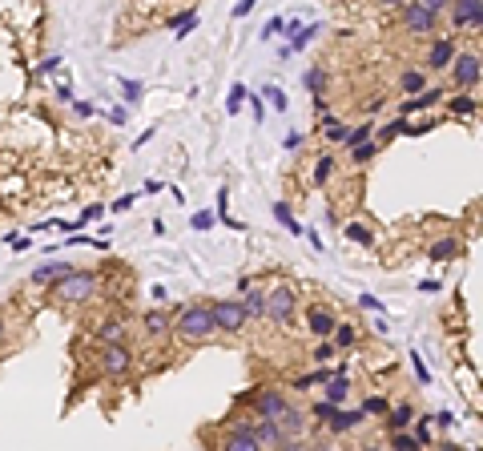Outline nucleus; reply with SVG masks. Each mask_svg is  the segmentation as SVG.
Here are the masks:
<instances>
[{"label": "nucleus", "mask_w": 483, "mask_h": 451, "mask_svg": "<svg viewBox=\"0 0 483 451\" xmlns=\"http://www.w3.org/2000/svg\"><path fill=\"white\" fill-rule=\"evenodd\" d=\"M178 334H182L185 343H206L218 334V323H214V314L209 307H185L178 314Z\"/></svg>", "instance_id": "1"}, {"label": "nucleus", "mask_w": 483, "mask_h": 451, "mask_svg": "<svg viewBox=\"0 0 483 451\" xmlns=\"http://www.w3.org/2000/svg\"><path fill=\"white\" fill-rule=\"evenodd\" d=\"M53 294L61 303H89L93 294H97V274L93 270H73V274L53 282Z\"/></svg>", "instance_id": "2"}, {"label": "nucleus", "mask_w": 483, "mask_h": 451, "mask_svg": "<svg viewBox=\"0 0 483 451\" xmlns=\"http://www.w3.org/2000/svg\"><path fill=\"white\" fill-rule=\"evenodd\" d=\"M314 415H319V419H322V423H326L330 431H339V435L363 423V411H343V403H330V399L314 407Z\"/></svg>", "instance_id": "3"}, {"label": "nucleus", "mask_w": 483, "mask_h": 451, "mask_svg": "<svg viewBox=\"0 0 483 451\" xmlns=\"http://www.w3.org/2000/svg\"><path fill=\"white\" fill-rule=\"evenodd\" d=\"M209 314H214V323H218V331H226V334L242 331V327L250 323L238 298H222V303H214V307H209Z\"/></svg>", "instance_id": "4"}, {"label": "nucleus", "mask_w": 483, "mask_h": 451, "mask_svg": "<svg viewBox=\"0 0 483 451\" xmlns=\"http://www.w3.org/2000/svg\"><path fill=\"white\" fill-rule=\"evenodd\" d=\"M294 307H299V298H294V290H290V286H274V290H266V318H274V323H290Z\"/></svg>", "instance_id": "5"}, {"label": "nucleus", "mask_w": 483, "mask_h": 451, "mask_svg": "<svg viewBox=\"0 0 483 451\" xmlns=\"http://www.w3.org/2000/svg\"><path fill=\"white\" fill-rule=\"evenodd\" d=\"M101 371L105 375H125L129 367H133V355H129V347L125 343H101Z\"/></svg>", "instance_id": "6"}, {"label": "nucleus", "mask_w": 483, "mask_h": 451, "mask_svg": "<svg viewBox=\"0 0 483 451\" xmlns=\"http://www.w3.org/2000/svg\"><path fill=\"white\" fill-rule=\"evenodd\" d=\"M403 28H407V32H415V37H427V32H435V12L411 0V4L403 8Z\"/></svg>", "instance_id": "7"}, {"label": "nucleus", "mask_w": 483, "mask_h": 451, "mask_svg": "<svg viewBox=\"0 0 483 451\" xmlns=\"http://www.w3.org/2000/svg\"><path fill=\"white\" fill-rule=\"evenodd\" d=\"M222 448L226 451H258L262 443H258V435H254V423H230Z\"/></svg>", "instance_id": "8"}, {"label": "nucleus", "mask_w": 483, "mask_h": 451, "mask_svg": "<svg viewBox=\"0 0 483 451\" xmlns=\"http://www.w3.org/2000/svg\"><path fill=\"white\" fill-rule=\"evenodd\" d=\"M286 407H290V403L278 395L274 387H266V391H258V395H254V415H258V419H274V423H278V415H282Z\"/></svg>", "instance_id": "9"}, {"label": "nucleus", "mask_w": 483, "mask_h": 451, "mask_svg": "<svg viewBox=\"0 0 483 451\" xmlns=\"http://www.w3.org/2000/svg\"><path fill=\"white\" fill-rule=\"evenodd\" d=\"M451 65H455V85H475L480 81V57L475 52H463V57H451Z\"/></svg>", "instance_id": "10"}, {"label": "nucleus", "mask_w": 483, "mask_h": 451, "mask_svg": "<svg viewBox=\"0 0 483 451\" xmlns=\"http://www.w3.org/2000/svg\"><path fill=\"white\" fill-rule=\"evenodd\" d=\"M73 270H77L73 262H45V266L32 270V286H53L57 278H65V274H73Z\"/></svg>", "instance_id": "11"}, {"label": "nucleus", "mask_w": 483, "mask_h": 451, "mask_svg": "<svg viewBox=\"0 0 483 451\" xmlns=\"http://www.w3.org/2000/svg\"><path fill=\"white\" fill-rule=\"evenodd\" d=\"M254 435H258V443H262V448H270V443H274V448L290 443V439H286V431L278 428L274 419H258V423H254Z\"/></svg>", "instance_id": "12"}, {"label": "nucleus", "mask_w": 483, "mask_h": 451, "mask_svg": "<svg viewBox=\"0 0 483 451\" xmlns=\"http://www.w3.org/2000/svg\"><path fill=\"white\" fill-rule=\"evenodd\" d=\"M278 428L286 431V439L294 443V439H299L302 431H306V419H302V411H299V407H286V411L278 415Z\"/></svg>", "instance_id": "13"}, {"label": "nucleus", "mask_w": 483, "mask_h": 451, "mask_svg": "<svg viewBox=\"0 0 483 451\" xmlns=\"http://www.w3.org/2000/svg\"><path fill=\"white\" fill-rule=\"evenodd\" d=\"M141 327H145V334H149V338H165L173 323H169V314H165V310H145Z\"/></svg>", "instance_id": "14"}, {"label": "nucleus", "mask_w": 483, "mask_h": 451, "mask_svg": "<svg viewBox=\"0 0 483 451\" xmlns=\"http://www.w3.org/2000/svg\"><path fill=\"white\" fill-rule=\"evenodd\" d=\"M480 4L483 0H451V4H447V8H451V24H455V28L471 24V17L480 12Z\"/></svg>", "instance_id": "15"}, {"label": "nucleus", "mask_w": 483, "mask_h": 451, "mask_svg": "<svg viewBox=\"0 0 483 451\" xmlns=\"http://www.w3.org/2000/svg\"><path fill=\"white\" fill-rule=\"evenodd\" d=\"M451 57H455V45H451V41H435L431 52H427V65H431V69H447Z\"/></svg>", "instance_id": "16"}, {"label": "nucleus", "mask_w": 483, "mask_h": 451, "mask_svg": "<svg viewBox=\"0 0 483 451\" xmlns=\"http://www.w3.org/2000/svg\"><path fill=\"white\" fill-rule=\"evenodd\" d=\"M455 254H460V238H439L435 246L427 250V258L431 262H451Z\"/></svg>", "instance_id": "17"}, {"label": "nucleus", "mask_w": 483, "mask_h": 451, "mask_svg": "<svg viewBox=\"0 0 483 451\" xmlns=\"http://www.w3.org/2000/svg\"><path fill=\"white\" fill-rule=\"evenodd\" d=\"M334 327H339V318H334L330 310H314V314H310V331L319 334V338H330Z\"/></svg>", "instance_id": "18"}, {"label": "nucleus", "mask_w": 483, "mask_h": 451, "mask_svg": "<svg viewBox=\"0 0 483 451\" xmlns=\"http://www.w3.org/2000/svg\"><path fill=\"white\" fill-rule=\"evenodd\" d=\"M198 21H202V17H198V8H189V12H182V17H173V21H169V32L182 41V37H189V32L198 28Z\"/></svg>", "instance_id": "19"}, {"label": "nucleus", "mask_w": 483, "mask_h": 451, "mask_svg": "<svg viewBox=\"0 0 483 451\" xmlns=\"http://www.w3.org/2000/svg\"><path fill=\"white\" fill-rule=\"evenodd\" d=\"M97 343H125V323L121 318H105L97 327Z\"/></svg>", "instance_id": "20"}, {"label": "nucleus", "mask_w": 483, "mask_h": 451, "mask_svg": "<svg viewBox=\"0 0 483 451\" xmlns=\"http://www.w3.org/2000/svg\"><path fill=\"white\" fill-rule=\"evenodd\" d=\"M439 89H423V93L419 97H407V101H403V113H419V109H431V105H439Z\"/></svg>", "instance_id": "21"}, {"label": "nucleus", "mask_w": 483, "mask_h": 451, "mask_svg": "<svg viewBox=\"0 0 483 451\" xmlns=\"http://www.w3.org/2000/svg\"><path fill=\"white\" fill-rule=\"evenodd\" d=\"M242 310H246V318H266V294L262 290H246V303H242Z\"/></svg>", "instance_id": "22"}, {"label": "nucleus", "mask_w": 483, "mask_h": 451, "mask_svg": "<svg viewBox=\"0 0 483 451\" xmlns=\"http://www.w3.org/2000/svg\"><path fill=\"white\" fill-rule=\"evenodd\" d=\"M330 387H326V399H330V403H346V395H350V383H346V375L343 371H339V375H330Z\"/></svg>", "instance_id": "23"}, {"label": "nucleus", "mask_w": 483, "mask_h": 451, "mask_svg": "<svg viewBox=\"0 0 483 451\" xmlns=\"http://www.w3.org/2000/svg\"><path fill=\"white\" fill-rule=\"evenodd\" d=\"M302 85H306L314 97H326V73H322V69H306V73H302Z\"/></svg>", "instance_id": "24"}, {"label": "nucleus", "mask_w": 483, "mask_h": 451, "mask_svg": "<svg viewBox=\"0 0 483 451\" xmlns=\"http://www.w3.org/2000/svg\"><path fill=\"white\" fill-rule=\"evenodd\" d=\"M117 85H121V93H125V101H129V105H138L141 97H145V85H141V81H133V77H121Z\"/></svg>", "instance_id": "25"}, {"label": "nucleus", "mask_w": 483, "mask_h": 451, "mask_svg": "<svg viewBox=\"0 0 483 451\" xmlns=\"http://www.w3.org/2000/svg\"><path fill=\"white\" fill-rule=\"evenodd\" d=\"M399 89H403V93H423V89H427V77H423V73H403V81H399Z\"/></svg>", "instance_id": "26"}, {"label": "nucleus", "mask_w": 483, "mask_h": 451, "mask_svg": "<svg viewBox=\"0 0 483 451\" xmlns=\"http://www.w3.org/2000/svg\"><path fill=\"white\" fill-rule=\"evenodd\" d=\"M274 218L286 226V230H290V234H302V226L294 222V214H290V206H286V202H274Z\"/></svg>", "instance_id": "27"}, {"label": "nucleus", "mask_w": 483, "mask_h": 451, "mask_svg": "<svg viewBox=\"0 0 483 451\" xmlns=\"http://www.w3.org/2000/svg\"><path fill=\"white\" fill-rule=\"evenodd\" d=\"M411 419H415V411L407 403L395 407V411H391V431H407V428H411Z\"/></svg>", "instance_id": "28"}, {"label": "nucleus", "mask_w": 483, "mask_h": 451, "mask_svg": "<svg viewBox=\"0 0 483 451\" xmlns=\"http://www.w3.org/2000/svg\"><path fill=\"white\" fill-rule=\"evenodd\" d=\"M322 133H326L330 142H343V137H346V125L339 117H330V113H326V117H322Z\"/></svg>", "instance_id": "29"}, {"label": "nucleus", "mask_w": 483, "mask_h": 451, "mask_svg": "<svg viewBox=\"0 0 483 451\" xmlns=\"http://www.w3.org/2000/svg\"><path fill=\"white\" fill-rule=\"evenodd\" d=\"M314 37H319V24H302L299 32H294V41H290V52H294V48H306Z\"/></svg>", "instance_id": "30"}, {"label": "nucleus", "mask_w": 483, "mask_h": 451, "mask_svg": "<svg viewBox=\"0 0 483 451\" xmlns=\"http://www.w3.org/2000/svg\"><path fill=\"white\" fill-rule=\"evenodd\" d=\"M346 238H350V242H359V246H375V238H370V230L367 226H359V222H350V226H346Z\"/></svg>", "instance_id": "31"}, {"label": "nucleus", "mask_w": 483, "mask_h": 451, "mask_svg": "<svg viewBox=\"0 0 483 451\" xmlns=\"http://www.w3.org/2000/svg\"><path fill=\"white\" fill-rule=\"evenodd\" d=\"M370 129H375L370 121H367V125H354V129H346V137H343V142L350 145V149H354V145H363V142L370 137Z\"/></svg>", "instance_id": "32"}, {"label": "nucleus", "mask_w": 483, "mask_h": 451, "mask_svg": "<svg viewBox=\"0 0 483 451\" xmlns=\"http://www.w3.org/2000/svg\"><path fill=\"white\" fill-rule=\"evenodd\" d=\"M326 379H330V371H326V367H319V371H310V375H299V379H294V387H299V391H306V387L326 383Z\"/></svg>", "instance_id": "33"}, {"label": "nucleus", "mask_w": 483, "mask_h": 451, "mask_svg": "<svg viewBox=\"0 0 483 451\" xmlns=\"http://www.w3.org/2000/svg\"><path fill=\"white\" fill-rule=\"evenodd\" d=\"M375 153H379V145H354V149H350V162H354V166H367L370 157H375Z\"/></svg>", "instance_id": "34"}, {"label": "nucleus", "mask_w": 483, "mask_h": 451, "mask_svg": "<svg viewBox=\"0 0 483 451\" xmlns=\"http://www.w3.org/2000/svg\"><path fill=\"white\" fill-rule=\"evenodd\" d=\"M246 97H250V89H246V85H234L230 89V101H226V113H238V109H242V101H246Z\"/></svg>", "instance_id": "35"}, {"label": "nucleus", "mask_w": 483, "mask_h": 451, "mask_svg": "<svg viewBox=\"0 0 483 451\" xmlns=\"http://www.w3.org/2000/svg\"><path fill=\"white\" fill-rule=\"evenodd\" d=\"M262 93H266V101H270V105H274V113H286V105H290V101H286V93H282V89H278V85H266V89H262Z\"/></svg>", "instance_id": "36"}, {"label": "nucleus", "mask_w": 483, "mask_h": 451, "mask_svg": "<svg viewBox=\"0 0 483 451\" xmlns=\"http://www.w3.org/2000/svg\"><path fill=\"white\" fill-rule=\"evenodd\" d=\"M387 411H391V403L379 399V395H370L367 403H363V415H387Z\"/></svg>", "instance_id": "37"}, {"label": "nucleus", "mask_w": 483, "mask_h": 451, "mask_svg": "<svg viewBox=\"0 0 483 451\" xmlns=\"http://www.w3.org/2000/svg\"><path fill=\"white\" fill-rule=\"evenodd\" d=\"M391 448H399V451H415L419 443H415V435H407V431H391Z\"/></svg>", "instance_id": "38"}, {"label": "nucleus", "mask_w": 483, "mask_h": 451, "mask_svg": "<svg viewBox=\"0 0 483 451\" xmlns=\"http://www.w3.org/2000/svg\"><path fill=\"white\" fill-rule=\"evenodd\" d=\"M214 222H218V218L209 214V210H198V214L189 218V226H193V230H214Z\"/></svg>", "instance_id": "39"}, {"label": "nucleus", "mask_w": 483, "mask_h": 451, "mask_svg": "<svg viewBox=\"0 0 483 451\" xmlns=\"http://www.w3.org/2000/svg\"><path fill=\"white\" fill-rule=\"evenodd\" d=\"M330 169H334V157H319V166H314V182H319V186H326Z\"/></svg>", "instance_id": "40"}, {"label": "nucleus", "mask_w": 483, "mask_h": 451, "mask_svg": "<svg viewBox=\"0 0 483 451\" xmlns=\"http://www.w3.org/2000/svg\"><path fill=\"white\" fill-rule=\"evenodd\" d=\"M101 214H105V206H101V202H93V206H85V210H81V218H77V230H81L85 222H93V218H101Z\"/></svg>", "instance_id": "41"}, {"label": "nucleus", "mask_w": 483, "mask_h": 451, "mask_svg": "<svg viewBox=\"0 0 483 451\" xmlns=\"http://www.w3.org/2000/svg\"><path fill=\"white\" fill-rule=\"evenodd\" d=\"M411 367H415V379H419V383H431V371L423 367V358H419V351H411Z\"/></svg>", "instance_id": "42"}, {"label": "nucleus", "mask_w": 483, "mask_h": 451, "mask_svg": "<svg viewBox=\"0 0 483 451\" xmlns=\"http://www.w3.org/2000/svg\"><path fill=\"white\" fill-rule=\"evenodd\" d=\"M254 8H258V0H238V4H234V21H242V17H250Z\"/></svg>", "instance_id": "43"}, {"label": "nucleus", "mask_w": 483, "mask_h": 451, "mask_svg": "<svg viewBox=\"0 0 483 451\" xmlns=\"http://www.w3.org/2000/svg\"><path fill=\"white\" fill-rule=\"evenodd\" d=\"M282 24H286L282 17H274V21H266V28H262V41H274L278 32H282Z\"/></svg>", "instance_id": "44"}, {"label": "nucleus", "mask_w": 483, "mask_h": 451, "mask_svg": "<svg viewBox=\"0 0 483 451\" xmlns=\"http://www.w3.org/2000/svg\"><path fill=\"white\" fill-rule=\"evenodd\" d=\"M334 338H339V347H350V343H354V327H334Z\"/></svg>", "instance_id": "45"}, {"label": "nucleus", "mask_w": 483, "mask_h": 451, "mask_svg": "<svg viewBox=\"0 0 483 451\" xmlns=\"http://www.w3.org/2000/svg\"><path fill=\"white\" fill-rule=\"evenodd\" d=\"M471 109H475L471 97H455V101H451V113H471Z\"/></svg>", "instance_id": "46"}, {"label": "nucleus", "mask_w": 483, "mask_h": 451, "mask_svg": "<svg viewBox=\"0 0 483 451\" xmlns=\"http://www.w3.org/2000/svg\"><path fill=\"white\" fill-rule=\"evenodd\" d=\"M61 69V57H48V61H41V65H37V73H41V77H48V73H57Z\"/></svg>", "instance_id": "47"}, {"label": "nucleus", "mask_w": 483, "mask_h": 451, "mask_svg": "<svg viewBox=\"0 0 483 451\" xmlns=\"http://www.w3.org/2000/svg\"><path fill=\"white\" fill-rule=\"evenodd\" d=\"M415 443H419V448H427V443H431V428H427V419H423L419 431H415Z\"/></svg>", "instance_id": "48"}, {"label": "nucleus", "mask_w": 483, "mask_h": 451, "mask_svg": "<svg viewBox=\"0 0 483 451\" xmlns=\"http://www.w3.org/2000/svg\"><path fill=\"white\" fill-rule=\"evenodd\" d=\"M314 358H319V363H330V358H334V347H330V343H319V347H314Z\"/></svg>", "instance_id": "49"}, {"label": "nucleus", "mask_w": 483, "mask_h": 451, "mask_svg": "<svg viewBox=\"0 0 483 451\" xmlns=\"http://www.w3.org/2000/svg\"><path fill=\"white\" fill-rule=\"evenodd\" d=\"M419 290H423V294H439V290H443V282H439V278H423V282H419Z\"/></svg>", "instance_id": "50"}, {"label": "nucleus", "mask_w": 483, "mask_h": 451, "mask_svg": "<svg viewBox=\"0 0 483 451\" xmlns=\"http://www.w3.org/2000/svg\"><path fill=\"white\" fill-rule=\"evenodd\" d=\"M415 4H423V8H431V12H443V8H447V4H451V0H415Z\"/></svg>", "instance_id": "51"}, {"label": "nucleus", "mask_w": 483, "mask_h": 451, "mask_svg": "<svg viewBox=\"0 0 483 451\" xmlns=\"http://www.w3.org/2000/svg\"><path fill=\"white\" fill-rule=\"evenodd\" d=\"M165 186H161L158 177H145V186H141V193H161Z\"/></svg>", "instance_id": "52"}, {"label": "nucleus", "mask_w": 483, "mask_h": 451, "mask_svg": "<svg viewBox=\"0 0 483 451\" xmlns=\"http://www.w3.org/2000/svg\"><path fill=\"white\" fill-rule=\"evenodd\" d=\"M359 303H363V307H367V310H375V314H379V310H383V303H379V298H375V294H363V298H359Z\"/></svg>", "instance_id": "53"}, {"label": "nucleus", "mask_w": 483, "mask_h": 451, "mask_svg": "<svg viewBox=\"0 0 483 451\" xmlns=\"http://www.w3.org/2000/svg\"><path fill=\"white\" fill-rule=\"evenodd\" d=\"M153 137H158V129H145L138 142H133V149H145V142H153Z\"/></svg>", "instance_id": "54"}, {"label": "nucleus", "mask_w": 483, "mask_h": 451, "mask_svg": "<svg viewBox=\"0 0 483 451\" xmlns=\"http://www.w3.org/2000/svg\"><path fill=\"white\" fill-rule=\"evenodd\" d=\"M109 121H113V125H125V121H129V109H113V113H109Z\"/></svg>", "instance_id": "55"}, {"label": "nucleus", "mask_w": 483, "mask_h": 451, "mask_svg": "<svg viewBox=\"0 0 483 451\" xmlns=\"http://www.w3.org/2000/svg\"><path fill=\"white\" fill-rule=\"evenodd\" d=\"M73 109H77L81 117H93V105H89V101H73Z\"/></svg>", "instance_id": "56"}, {"label": "nucleus", "mask_w": 483, "mask_h": 451, "mask_svg": "<svg viewBox=\"0 0 483 451\" xmlns=\"http://www.w3.org/2000/svg\"><path fill=\"white\" fill-rule=\"evenodd\" d=\"M8 246H17V250H28V238H17V234H8Z\"/></svg>", "instance_id": "57"}, {"label": "nucleus", "mask_w": 483, "mask_h": 451, "mask_svg": "<svg viewBox=\"0 0 483 451\" xmlns=\"http://www.w3.org/2000/svg\"><path fill=\"white\" fill-rule=\"evenodd\" d=\"M57 101H73V89H69V85H57Z\"/></svg>", "instance_id": "58"}, {"label": "nucleus", "mask_w": 483, "mask_h": 451, "mask_svg": "<svg viewBox=\"0 0 483 451\" xmlns=\"http://www.w3.org/2000/svg\"><path fill=\"white\" fill-rule=\"evenodd\" d=\"M302 145V133H286V149H299Z\"/></svg>", "instance_id": "59"}, {"label": "nucleus", "mask_w": 483, "mask_h": 451, "mask_svg": "<svg viewBox=\"0 0 483 451\" xmlns=\"http://www.w3.org/2000/svg\"><path fill=\"white\" fill-rule=\"evenodd\" d=\"M4 331H8V323H4V314H0V343H4Z\"/></svg>", "instance_id": "60"}, {"label": "nucleus", "mask_w": 483, "mask_h": 451, "mask_svg": "<svg viewBox=\"0 0 483 451\" xmlns=\"http://www.w3.org/2000/svg\"><path fill=\"white\" fill-rule=\"evenodd\" d=\"M379 4H387V8H395V4H403V0H379Z\"/></svg>", "instance_id": "61"}]
</instances>
